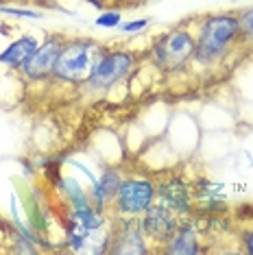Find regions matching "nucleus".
I'll list each match as a JSON object with an SVG mask.
<instances>
[{
    "mask_svg": "<svg viewBox=\"0 0 253 255\" xmlns=\"http://www.w3.org/2000/svg\"><path fill=\"white\" fill-rule=\"evenodd\" d=\"M194 20H197V50L190 66L199 70H214L232 55L234 48L243 46L238 11L205 13Z\"/></svg>",
    "mask_w": 253,
    "mask_h": 255,
    "instance_id": "nucleus-1",
    "label": "nucleus"
},
{
    "mask_svg": "<svg viewBox=\"0 0 253 255\" xmlns=\"http://www.w3.org/2000/svg\"><path fill=\"white\" fill-rule=\"evenodd\" d=\"M105 50L107 44L99 42V39L68 37L59 57H57L53 77L48 79V83L55 88L81 90Z\"/></svg>",
    "mask_w": 253,
    "mask_h": 255,
    "instance_id": "nucleus-2",
    "label": "nucleus"
},
{
    "mask_svg": "<svg viewBox=\"0 0 253 255\" xmlns=\"http://www.w3.org/2000/svg\"><path fill=\"white\" fill-rule=\"evenodd\" d=\"M197 50V35L186 26H177L157 35L148 48V63L155 66L162 74H177L192 63Z\"/></svg>",
    "mask_w": 253,
    "mask_h": 255,
    "instance_id": "nucleus-3",
    "label": "nucleus"
},
{
    "mask_svg": "<svg viewBox=\"0 0 253 255\" xmlns=\"http://www.w3.org/2000/svg\"><path fill=\"white\" fill-rule=\"evenodd\" d=\"M137 53L129 48H107L99 63L94 66L90 79L85 81L81 90H85L90 96H105L118 85H125L137 70Z\"/></svg>",
    "mask_w": 253,
    "mask_h": 255,
    "instance_id": "nucleus-4",
    "label": "nucleus"
},
{
    "mask_svg": "<svg viewBox=\"0 0 253 255\" xmlns=\"http://www.w3.org/2000/svg\"><path fill=\"white\" fill-rule=\"evenodd\" d=\"M155 201H157V181L140 175L123 177L109 210L114 212V216L140 218Z\"/></svg>",
    "mask_w": 253,
    "mask_h": 255,
    "instance_id": "nucleus-5",
    "label": "nucleus"
},
{
    "mask_svg": "<svg viewBox=\"0 0 253 255\" xmlns=\"http://www.w3.org/2000/svg\"><path fill=\"white\" fill-rule=\"evenodd\" d=\"M66 39H68V35H61V33H50V35H46L44 42L39 44V48L33 53V57L20 70V79L24 81L26 85L48 83V79L53 77L57 57H59Z\"/></svg>",
    "mask_w": 253,
    "mask_h": 255,
    "instance_id": "nucleus-6",
    "label": "nucleus"
},
{
    "mask_svg": "<svg viewBox=\"0 0 253 255\" xmlns=\"http://www.w3.org/2000/svg\"><path fill=\"white\" fill-rule=\"evenodd\" d=\"M105 253H153L148 247V240L142 231L137 218L116 216V223L112 225L105 238Z\"/></svg>",
    "mask_w": 253,
    "mask_h": 255,
    "instance_id": "nucleus-7",
    "label": "nucleus"
},
{
    "mask_svg": "<svg viewBox=\"0 0 253 255\" xmlns=\"http://www.w3.org/2000/svg\"><path fill=\"white\" fill-rule=\"evenodd\" d=\"M137 223H140L142 231H144L146 240L153 242V245H157L155 247V253H159L162 247L170 240L172 234H175L177 227H179L181 216L172 212L168 205H164L162 201H155L153 205L137 218Z\"/></svg>",
    "mask_w": 253,
    "mask_h": 255,
    "instance_id": "nucleus-8",
    "label": "nucleus"
},
{
    "mask_svg": "<svg viewBox=\"0 0 253 255\" xmlns=\"http://www.w3.org/2000/svg\"><path fill=\"white\" fill-rule=\"evenodd\" d=\"M157 201L168 205L181 218H188L194 214V188L192 181H188L179 172L166 175L157 181Z\"/></svg>",
    "mask_w": 253,
    "mask_h": 255,
    "instance_id": "nucleus-9",
    "label": "nucleus"
},
{
    "mask_svg": "<svg viewBox=\"0 0 253 255\" xmlns=\"http://www.w3.org/2000/svg\"><path fill=\"white\" fill-rule=\"evenodd\" d=\"M203 223H199V218L188 216L181 218L179 227L172 234V238L162 247L159 253H170V255H197L205 253L208 249L203 247Z\"/></svg>",
    "mask_w": 253,
    "mask_h": 255,
    "instance_id": "nucleus-10",
    "label": "nucleus"
},
{
    "mask_svg": "<svg viewBox=\"0 0 253 255\" xmlns=\"http://www.w3.org/2000/svg\"><path fill=\"white\" fill-rule=\"evenodd\" d=\"M120 181H123L120 170H116V168H105V170L101 172V177L92 183V188L88 192L92 207H96V210H101V212H107L109 207H112L114 196H116L118 188H120Z\"/></svg>",
    "mask_w": 253,
    "mask_h": 255,
    "instance_id": "nucleus-11",
    "label": "nucleus"
},
{
    "mask_svg": "<svg viewBox=\"0 0 253 255\" xmlns=\"http://www.w3.org/2000/svg\"><path fill=\"white\" fill-rule=\"evenodd\" d=\"M37 48H39V39L33 35V33H24V35L13 39V42L0 53V66L20 72L22 68H24V63L31 59Z\"/></svg>",
    "mask_w": 253,
    "mask_h": 255,
    "instance_id": "nucleus-12",
    "label": "nucleus"
},
{
    "mask_svg": "<svg viewBox=\"0 0 253 255\" xmlns=\"http://www.w3.org/2000/svg\"><path fill=\"white\" fill-rule=\"evenodd\" d=\"M53 183H55L57 192L61 194V199L68 203L70 212L72 210H83V207L92 205V203H90V194L81 188V183H79L74 177H68V175H61V172H59V175L53 179Z\"/></svg>",
    "mask_w": 253,
    "mask_h": 255,
    "instance_id": "nucleus-13",
    "label": "nucleus"
},
{
    "mask_svg": "<svg viewBox=\"0 0 253 255\" xmlns=\"http://www.w3.org/2000/svg\"><path fill=\"white\" fill-rule=\"evenodd\" d=\"M238 18H240V39H243V46L253 50V4L238 11Z\"/></svg>",
    "mask_w": 253,
    "mask_h": 255,
    "instance_id": "nucleus-14",
    "label": "nucleus"
},
{
    "mask_svg": "<svg viewBox=\"0 0 253 255\" xmlns=\"http://www.w3.org/2000/svg\"><path fill=\"white\" fill-rule=\"evenodd\" d=\"M94 24L99 28H118L123 24V13L120 11H103L94 20Z\"/></svg>",
    "mask_w": 253,
    "mask_h": 255,
    "instance_id": "nucleus-15",
    "label": "nucleus"
},
{
    "mask_svg": "<svg viewBox=\"0 0 253 255\" xmlns=\"http://www.w3.org/2000/svg\"><path fill=\"white\" fill-rule=\"evenodd\" d=\"M0 13L18 15V18H28V20H42V18H44V13H37V11H31V9H18V7H7V4H0Z\"/></svg>",
    "mask_w": 253,
    "mask_h": 255,
    "instance_id": "nucleus-16",
    "label": "nucleus"
},
{
    "mask_svg": "<svg viewBox=\"0 0 253 255\" xmlns=\"http://www.w3.org/2000/svg\"><path fill=\"white\" fill-rule=\"evenodd\" d=\"M151 24V20L148 18H140V20H131V22H123L118 28L123 33H140V31H144V28Z\"/></svg>",
    "mask_w": 253,
    "mask_h": 255,
    "instance_id": "nucleus-17",
    "label": "nucleus"
},
{
    "mask_svg": "<svg viewBox=\"0 0 253 255\" xmlns=\"http://www.w3.org/2000/svg\"><path fill=\"white\" fill-rule=\"evenodd\" d=\"M240 245H243L245 253L253 255V227H247V229L240 231Z\"/></svg>",
    "mask_w": 253,
    "mask_h": 255,
    "instance_id": "nucleus-18",
    "label": "nucleus"
},
{
    "mask_svg": "<svg viewBox=\"0 0 253 255\" xmlns=\"http://www.w3.org/2000/svg\"><path fill=\"white\" fill-rule=\"evenodd\" d=\"M88 4H92V7H96V9H103V4L99 2V0H85Z\"/></svg>",
    "mask_w": 253,
    "mask_h": 255,
    "instance_id": "nucleus-19",
    "label": "nucleus"
},
{
    "mask_svg": "<svg viewBox=\"0 0 253 255\" xmlns=\"http://www.w3.org/2000/svg\"><path fill=\"white\" fill-rule=\"evenodd\" d=\"M28 2H42V0H28Z\"/></svg>",
    "mask_w": 253,
    "mask_h": 255,
    "instance_id": "nucleus-20",
    "label": "nucleus"
}]
</instances>
